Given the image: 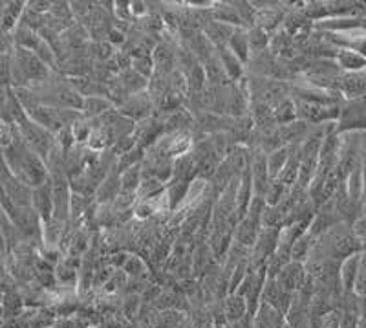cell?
Returning a JSON list of instances; mask_svg holds the SVG:
<instances>
[{
  "label": "cell",
  "instance_id": "1",
  "mask_svg": "<svg viewBox=\"0 0 366 328\" xmlns=\"http://www.w3.org/2000/svg\"><path fill=\"white\" fill-rule=\"evenodd\" d=\"M337 132H365L366 130V97L346 100L340 105V112L337 117Z\"/></svg>",
  "mask_w": 366,
  "mask_h": 328
},
{
  "label": "cell",
  "instance_id": "2",
  "mask_svg": "<svg viewBox=\"0 0 366 328\" xmlns=\"http://www.w3.org/2000/svg\"><path fill=\"white\" fill-rule=\"evenodd\" d=\"M262 218L260 216H254V215H246L238 222V226L235 228V242L242 244V246L246 248H253L259 240L260 233H262Z\"/></svg>",
  "mask_w": 366,
  "mask_h": 328
},
{
  "label": "cell",
  "instance_id": "3",
  "mask_svg": "<svg viewBox=\"0 0 366 328\" xmlns=\"http://www.w3.org/2000/svg\"><path fill=\"white\" fill-rule=\"evenodd\" d=\"M52 181H46L44 186L35 187L33 189V202L31 208L41 216V221L48 222L52 221L55 215V202H53V189L50 186Z\"/></svg>",
  "mask_w": 366,
  "mask_h": 328
},
{
  "label": "cell",
  "instance_id": "4",
  "mask_svg": "<svg viewBox=\"0 0 366 328\" xmlns=\"http://www.w3.org/2000/svg\"><path fill=\"white\" fill-rule=\"evenodd\" d=\"M306 277L308 272H304V264L291 260L275 279L280 282V286H282L286 292H289V294H297L298 290L304 286V282H306Z\"/></svg>",
  "mask_w": 366,
  "mask_h": 328
},
{
  "label": "cell",
  "instance_id": "5",
  "mask_svg": "<svg viewBox=\"0 0 366 328\" xmlns=\"http://www.w3.org/2000/svg\"><path fill=\"white\" fill-rule=\"evenodd\" d=\"M359 266H361V253L352 255L340 264V286L345 290V294H353L355 282H357Z\"/></svg>",
  "mask_w": 366,
  "mask_h": 328
},
{
  "label": "cell",
  "instance_id": "6",
  "mask_svg": "<svg viewBox=\"0 0 366 328\" xmlns=\"http://www.w3.org/2000/svg\"><path fill=\"white\" fill-rule=\"evenodd\" d=\"M335 63L339 68L346 70V74H359V72H366V57L361 53L353 52V50H337Z\"/></svg>",
  "mask_w": 366,
  "mask_h": 328
},
{
  "label": "cell",
  "instance_id": "7",
  "mask_svg": "<svg viewBox=\"0 0 366 328\" xmlns=\"http://www.w3.org/2000/svg\"><path fill=\"white\" fill-rule=\"evenodd\" d=\"M289 156H291V145H284V147L276 149L271 154H267V171H269L271 180H276L279 174L284 171L289 162Z\"/></svg>",
  "mask_w": 366,
  "mask_h": 328
},
{
  "label": "cell",
  "instance_id": "8",
  "mask_svg": "<svg viewBox=\"0 0 366 328\" xmlns=\"http://www.w3.org/2000/svg\"><path fill=\"white\" fill-rule=\"evenodd\" d=\"M315 244H317V237H313L310 231L302 235V237L291 246V260H295V263H308Z\"/></svg>",
  "mask_w": 366,
  "mask_h": 328
},
{
  "label": "cell",
  "instance_id": "9",
  "mask_svg": "<svg viewBox=\"0 0 366 328\" xmlns=\"http://www.w3.org/2000/svg\"><path fill=\"white\" fill-rule=\"evenodd\" d=\"M97 199L99 202H110V200L117 199L121 194V176H117L116 173H110L107 176V180L97 187Z\"/></svg>",
  "mask_w": 366,
  "mask_h": 328
},
{
  "label": "cell",
  "instance_id": "10",
  "mask_svg": "<svg viewBox=\"0 0 366 328\" xmlns=\"http://www.w3.org/2000/svg\"><path fill=\"white\" fill-rule=\"evenodd\" d=\"M218 57L220 60H222V65H224L225 72H227V78L237 81L242 75V60L225 46L218 48Z\"/></svg>",
  "mask_w": 366,
  "mask_h": 328
},
{
  "label": "cell",
  "instance_id": "11",
  "mask_svg": "<svg viewBox=\"0 0 366 328\" xmlns=\"http://www.w3.org/2000/svg\"><path fill=\"white\" fill-rule=\"evenodd\" d=\"M141 178H143V171L139 165H134V167L127 169L125 173L121 174V193H130V194L136 193L143 184Z\"/></svg>",
  "mask_w": 366,
  "mask_h": 328
},
{
  "label": "cell",
  "instance_id": "12",
  "mask_svg": "<svg viewBox=\"0 0 366 328\" xmlns=\"http://www.w3.org/2000/svg\"><path fill=\"white\" fill-rule=\"evenodd\" d=\"M229 46H231V52L242 60V63H246L249 60V41H247V35L244 33L242 30H235L233 37L229 41Z\"/></svg>",
  "mask_w": 366,
  "mask_h": 328
},
{
  "label": "cell",
  "instance_id": "13",
  "mask_svg": "<svg viewBox=\"0 0 366 328\" xmlns=\"http://www.w3.org/2000/svg\"><path fill=\"white\" fill-rule=\"evenodd\" d=\"M82 108H87V110H85L87 116L94 117L95 120V117L104 116L108 110H112V103H110L108 100H103V97H95V95H92V97H88V100L85 101Z\"/></svg>",
  "mask_w": 366,
  "mask_h": 328
},
{
  "label": "cell",
  "instance_id": "14",
  "mask_svg": "<svg viewBox=\"0 0 366 328\" xmlns=\"http://www.w3.org/2000/svg\"><path fill=\"white\" fill-rule=\"evenodd\" d=\"M246 310H249V307H247L246 299H242V295H231L225 301V314L229 319H242V315H246Z\"/></svg>",
  "mask_w": 366,
  "mask_h": 328
},
{
  "label": "cell",
  "instance_id": "15",
  "mask_svg": "<svg viewBox=\"0 0 366 328\" xmlns=\"http://www.w3.org/2000/svg\"><path fill=\"white\" fill-rule=\"evenodd\" d=\"M247 41H249V50L253 53H262L264 48L269 43V37H267V31L260 26L251 28V31L247 33Z\"/></svg>",
  "mask_w": 366,
  "mask_h": 328
},
{
  "label": "cell",
  "instance_id": "16",
  "mask_svg": "<svg viewBox=\"0 0 366 328\" xmlns=\"http://www.w3.org/2000/svg\"><path fill=\"white\" fill-rule=\"evenodd\" d=\"M275 116L276 123L280 125H288V123H293V120L297 117V107H295V101H282L279 107L275 108Z\"/></svg>",
  "mask_w": 366,
  "mask_h": 328
},
{
  "label": "cell",
  "instance_id": "17",
  "mask_svg": "<svg viewBox=\"0 0 366 328\" xmlns=\"http://www.w3.org/2000/svg\"><path fill=\"white\" fill-rule=\"evenodd\" d=\"M174 184L176 186L168 187V206L171 208H176L187 194V184H183V181H174Z\"/></svg>",
  "mask_w": 366,
  "mask_h": 328
},
{
  "label": "cell",
  "instance_id": "18",
  "mask_svg": "<svg viewBox=\"0 0 366 328\" xmlns=\"http://www.w3.org/2000/svg\"><path fill=\"white\" fill-rule=\"evenodd\" d=\"M132 70H136L139 75H143V78L146 79L149 75H152V72H154V60L146 59V55L136 57V59L132 60Z\"/></svg>",
  "mask_w": 366,
  "mask_h": 328
},
{
  "label": "cell",
  "instance_id": "19",
  "mask_svg": "<svg viewBox=\"0 0 366 328\" xmlns=\"http://www.w3.org/2000/svg\"><path fill=\"white\" fill-rule=\"evenodd\" d=\"M123 268H125V272L129 273V275L139 277L143 272H145V264H143V260L139 259V257H136V255H130Z\"/></svg>",
  "mask_w": 366,
  "mask_h": 328
},
{
  "label": "cell",
  "instance_id": "20",
  "mask_svg": "<svg viewBox=\"0 0 366 328\" xmlns=\"http://www.w3.org/2000/svg\"><path fill=\"white\" fill-rule=\"evenodd\" d=\"M359 297L366 295V251L361 255V266H359L357 282H355V290H353Z\"/></svg>",
  "mask_w": 366,
  "mask_h": 328
}]
</instances>
